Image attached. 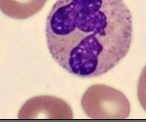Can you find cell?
Wrapping results in <instances>:
<instances>
[{
  "label": "cell",
  "instance_id": "cell-1",
  "mask_svg": "<svg viewBox=\"0 0 146 122\" xmlns=\"http://www.w3.org/2000/svg\"><path fill=\"white\" fill-rule=\"evenodd\" d=\"M132 34V15L123 0H58L46 19L50 54L80 77L115 68L129 52Z\"/></svg>",
  "mask_w": 146,
  "mask_h": 122
},
{
  "label": "cell",
  "instance_id": "cell-2",
  "mask_svg": "<svg viewBox=\"0 0 146 122\" xmlns=\"http://www.w3.org/2000/svg\"><path fill=\"white\" fill-rule=\"evenodd\" d=\"M85 113L92 119H126L130 104L121 91L106 85H93L81 100Z\"/></svg>",
  "mask_w": 146,
  "mask_h": 122
},
{
  "label": "cell",
  "instance_id": "cell-3",
  "mask_svg": "<svg viewBox=\"0 0 146 122\" xmlns=\"http://www.w3.org/2000/svg\"><path fill=\"white\" fill-rule=\"evenodd\" d=\"M19 119H72L73 111L65 100L54 96L34 97L19 111Z\"/></svg>",
  "mask_w": 146,
  "mask_h": 122
},
{
  "label": "cell",
  "instance_id": "cell-4",
  "mask_svg": "<svg viewBox=\"0 0 146 122\" xmlns=\"http://www.w3.org/2000/svg\"><path fill=\"white\" fill-rule=\"evenodd\" d=\"M48 0H0V8L6 16L25 20L40 11Z\"/></svg>",
  "mask_w": 146,
  "mask_h": 122
},
{
  "label": "cell",
  "instance_id": "cell-5",
  "mask_svg": "<svg viewBox=\"0 0 146 122\" xmlns=\"http://www.w3.org/2000/svg\"><path fill=\"white\" fill-rule=\"evenodd\" d=\"M137 96L140 105L146 112V65L139 76L137 87Z\"/></svg>",
  "mask_w": 146,
  "mask_h": 122
}]
</instances>
